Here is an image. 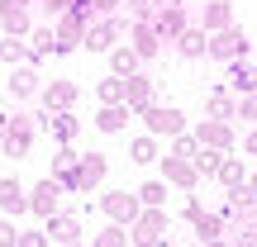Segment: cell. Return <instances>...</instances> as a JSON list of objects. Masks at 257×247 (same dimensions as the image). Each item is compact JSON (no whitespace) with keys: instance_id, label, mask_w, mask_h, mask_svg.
<instances>
[{"instance_id":"cell-46","label":"cell","mask_w":257,"mask_h":247,"mask_svg":"<svg viewBox=\"0 0 257 247\" xmlns=\"http://www.w3.org/2000/svg\"><path fill=\"white\" fill-rule=\"evenodd\" d=\"M248 195H252V200H257V171L248 176Z\"/></svg>"},{"instance_id":"cell-27","label":"cell","mask_w":257,"mask_h":247,"mask_svg":"<svg viewBox=\"0 0 257 247\" xmlns=\"http://www.w3.org/2000/svg\"><path fill=\"white\" fill-rule=\"evenodd\" d=\"M138 62H143V57H138L134 48H114V53H110V76L128 81V76H138Z\"/></svg>"},{"instance_id":"cell-43","label":"cell","mask_w":257,"mask_h":247,"mask_svg":"<svg viewBox=\"0 0 257 247\" xmlns=\"http://www.w3.org/2000/svg\"><path fill=\"white\" fill-rule=\"evenodd\" d=\"M243 152H248V157H257V128H252L248 138H243Z\"/></svg>"},{"instance_id":"cell-20","label":"cell","mask_w":257,"mask_h":247,"mask_svg":"<svg viewBox=\"0 0 257 247\" xmlns=\"http://www.w3.org/2000/svg\"><path fill=\"white\" fill-rule=\"evenodd\" d=\"M176 53H181V57H191V62H195V57H210V34H205L200 24H191L181 38H176Z\"/></svg>"},{"instance_id":"cell-8","label":"cell","mask_w":257,"mask_h":247,"mask_svg":"<svg viewBox=\"0 0 257 247\" xmlns=\"http://www.w3.org/2000/svg\"><path fill=\"white\" fill-rule=\"evenodd\" d=\"M0 24L10 38L34 34V15H29V0H0Z\"/></svg>"},{"instance_id":"cell-34","label":"cell","mask_w":257,"mask_h":247,"mask_svg":"<svg viewBox=\"0 0 257 247\" xmlns=\"http://www.w3.org/2000/svg\"><path fill=\"white\" fill-rule=\"evenodd\" d=\"M91 247H128V228H119V223H110L105 233H95Z\"/></svg>"},{"instance_id":"cell-24","label":"cell","mask_w":257,"mask_h":247,"mask_svg":"<svg viewBox=\"0 0 257 247\" xmlns=\"http://www.w3.org/2000/svg\"><path fill=\"white\" fill-rule=\"evenodd\" d=\"M0 57H5V62L10 67H15V62H24V67H34V72H38V62H43V57H34V53H29V43H24V38H0Z\"/></svg>"},{"instance_id":"cell-30","label":"cell","mask_w":257,"mask_h":247,"mask_svg":"<svg viewBox=\"0 0 257 247\" xmlns=\"http://www.w3.org/2000/svg\"><path fill=\"white\" fill-rule=\"evenodd\" d=\"M191 228H195V238H200V242L224 238V219H219V214H200V219H191Z\"/></svg>"},{"instance_id":"cell-31","label":"cell","mask_w":257,"mask_h":247,"mask_svg":"<svg viewBox=\"0 0 257 247\" xmlns=\"http://www.w3.org/2000/svg\"><path fill=\"white\" fill-rule=\"evenodd\" d=\"M29 53H34V57L57 53V34H53V29H34V34H29Z\"/></svg>"},{"instance_id":"cell-38","label":"cell","mask_w":257,"mask_h":247,"mask_svg":"<svg viewBox=\"0 0 257 247\" xmlns=\"http://www.w3.org/2000/svg\"><path fill=\"white\" fill-rule=\"evenodd\" d=\"M238 119H252L257 124V95H243V100H238Z\"/></svg>"},{"instance_id":"cell-44","label":"cell","mask_w":257,"mask_h":247,"mask_svg":"<svg viewBox=\"0 0 257 247\" xmlns=\"http://www.w3.org/2000/svg\"><path fill=\"white\" fill-rule=\"evenodd\" d=\"M229 242H233V247H257V242L248 238V233H238V238H229Z\"/></svg>"},{"instance_id":"cell-23","label":"cell","mask_w":257,"mask_h":247,"mask_svg":"<svg viewBox=\"0 0 257 247\" xmlns=\"http://www.w3.org/2000/svg\"><path fill=\"white\" fill-rule=\"evenodd\" d=\"M105 171H110V162H105L100 152H86V157H81V166H76V176H81V195L91 190V185H100V181H105Z\"/></svg>"},{"instance_id":"cell-17","label":"cell","mask_w":257,"mask_h":247,"mask_svg":"<svg viewBox=\"0 0 257 247\" xmlns=\"http://www.w3.org/2000/svg\"><path fill=\"white\" fill-rule=\"evenodd\" d=\"M200 29H205V34H224V29H233V5H229V0H205Z\"/></svg>"},{"instance_id":"cell-41","label":"cell","mask_w":257,"mask_h":247,"mask_svg":"<svg viewBox=\"0 0 257 247\" xmlns=\"http://www.w3.org/2000/svg\"><path fill=\"white\" fill-rule=\"evenodd\" d=\"M200 200H195V195H186V204H181V219H200Z\"/></svg>"},{"instance_id":"cell-5","label":"cell","mask_w":257,"mask_h":247,"mask_svg":"<svg viewBox=\"0 0 257 247\" xmlns=\"http://www.w3.org/2000/svg\"><path fill=\"white\" fill-rule=\"evenodd\" d=\"M143 124H148V133L153 138H181L186 133V114L176 110V105H153V110H143Z\"/></svg>"},{"instance_id":"cell-22","label":"cell","mask_w":257,"mask_h":247,"mask_svg":"<svg viewBox=\"0 0 257 247\" xmlns=\"http://www.w3.org/2000/svg\"><path fill=\"white\" fill-rule=\"evenodd\" d=\"M0 209H5V214H24V209H29V190L15 181V176L0 181Z\"/></svg>"},{"instance_id":"cell-50","label":"cell","mask_w":257,"mask_h":247,"mask_svg":"<svg viewBox=\"0 0 257 247\" xmlns=\"http://www.w3.org/2000/svg\"><path fill=\"white\" fill-rule=\"evenodd\" d=\"M128 247H134V242H128Z\"/></svg>"},{"instance_id":"cell-35","label":"cell","mask_w":257,"mask_h":247,"mask_svg":"<svg viewBox=\"0 0 257 247\" xmlns=\"http://www.w3.org/2000/svg\"><path fill=\"white\" fill-rule=\"evenodd\" d=\"M219 162H224V152H210V147H200V157H195V171H200V176H214V171H219Z\"/></svg>"},{"instance_id":"cell-32","label":"cell","mask_w":257,"mask_h":247,"mask_svg":"<svg viewBox=\"0 0 257 247\" xmlns=\"http://www.w3.org/2000/svg\"><path fill=\"white\" fill-rule=\"evenodd\" d=\"M95 95H100V105H124V81L119 76H105V81L95 86Z\"/></svg>"},{"instance_id":"cell-29","label":"cell","mask_w":257,"mask_h":247,"mask_svg":"<svg viewBox=\"0 0 257 247\" xmlns=\"http://www.w3.org/2000/svg\"><path fill=\"white\" fill-rule=\"evenodd\" d=\"M157 138L153 133H143V138H134V143H128V162H138V166H148V162H157Z\"/></svg>"},{"instance_id":"cell-36","label":"cell","mask_w":257,"mask_h":247,"mask_svg":"<svg viewBox=\"0 0 257 247\" xmlns=\"http://www.w3.org/2000/svg\"><path fill=\"white\" fill-rule=\"evenodd\" d=\"M157 5H162V0H128L134 19H153V15H157Z\"/></svg>"},{"instance_id":"cell-40","label":"cell","mask_w":257,"mask_h":247,"mask_svg":"<svg viewBox=\"0 0 257 247\" xmlns=\"http://www.w3.org/2000/svg\"><path fill=\"white\" fill-rule=\"evenodd\" d=\"M91 5H95V19H110L119 10V0H91Z\"/></svg>"},{"instance_id":"cell-25","label":"cell","mask_w":257,"mask_h":247,"mask_svg":"<svg viewBox=\"0 0 257 247\" xmlns=\"http://www.w3.org/2000/svg\"><path fill=\"white\" fill-rule=\"evenodd\" d=\"M214 176H219V185H224L229 195L248 185V171H243V162H238V157H224V162H219V171H214Z\"/></svg>"},{"instance_id":"cell-16","label":"cell","mask_w":257,"mask_h":247,"mask_svg":"<svg viewBox=\"0 0 257 247\" xmlns=\"http://www.w3.org/2000/svg\"><path fill=\"white\" fill-rule=\"evenodd\" d=\"M162 162H167V166H162V171H167L162 181H167V185H181V190H195V185H200L195 162H181V157H162Z\"/></svg>"},{"instance_id":"cell-18","label":"cell","mask_w":257,"mask_h":247,"mask_svg":"<svg viewBox=\"0 0 257 247\" xmlns=\"http://www.w3.org/2000/svg\"><path fill=\"white\" fill-rule=\"evenodd\" d=\"M43 91V76L34 72V67H15V76H10V100H29V95Z\"/></svg>"},{"instance_id":"cell-15","label":"cell","mask_w":257,"mask_h":247,"mask_svg":"<svg viewBox=\"0 0 257 247\" xmlns=\"http://www.w3.org/2000/svg\"><path fill=\"white\" fill-rule=\"evenodd\" d=\"M53 34H57V53H53V57H62V53H72V48H81V43H86V24H81V19H72V15L57 19Z\"/></svg>"},{"instance_id":"cell-10","label":"cell","mask_w":257,"mask_h":247,"mask_svg":"<svg viewBox=\"0 0 257 247\" xmlns=\"http://www.w3.org/2000/svg\"><path fill=\"white\" fill-rule=\"evenodd\" d=\"M48 242H57V247H72V242H81V219H76V214H62L57 209L53 219H48Z\"/></svg>"},{"instance_id":"cell-19","label":"cell","mask_w":257,"mask_h":247,"mask_svg":"<svg viewBox=\"0 0 257 247\" xmlns=\"http://www.w3.org/2000/svg\"><path fill=\"white\" fill-rule=\"evenodd\" d=\"M205 110H210V119H219V124H229V119H238V100H233L224 86H214L210 95H205Z\"/></svg>"},{"instance_id":"cell-21","label":"cell","mask_w":257,"mask_h":247,"mask_svg":"<svg viewBox=\"0 0 257 247\" xmlns=\"http://www.w3.org/2000/svg\"><path fill=\"white\" fill-rule=\"evenodd\" d=\"M229 91L238 95V100L243 95H257V67L252 62H233L229 67Z\"/></svg>"},{"instance_id":"cell-33","label":"cell","mask_w":257,"mask_h":247,"mask_svg":"<svg viewBox=\"0 0 257 247\" xmlns=\"http://www.w3.org/2000/svg\"><path fill=\"white\" fill-rule=\"evenodd\" d=\"M172 157H181V162H195V157H200V143H195V133L172 138Z\"/></svg>"},{"instance_id":"cell-9","label":"cell","mask_w":257,"mask_h":247,"mask_svg":"<svg viewBox=\"0 0 257 247\" xmlns=\"http://www.w3.org/2000/svg\"><path fill=\"white\" fill-rule=\"evenodd\" d=\"M57 200H62V185H57L53 176H43V181L29 190V209H34L38 219H53V214H57Z\"/></svg>"},{"instance_id":"cell-3","label":"cell","mask_w":257,"mask_h":247,"mask_svg":"<svg viewBox=\"0 0 257 247\" xmlns=\"http://www.w3.org/2000/svg\"><path fill=\"white\" fill-rule=\"evenodd\" d=\"M124 34H128V24H124L119 15H110V19H95V24L86 29V43H81V48H91V53H114V48H119L114 38H124Z\"/></svg>"},{"instance_id":"cell-37","label":"cell","mask_w":257,"mask_h":247,"mask_svg":"<svg viewBox=\"0 0 257 247\" xmlns=\"http://www.w3.org/2000/svg\"><path fill=\"white\" fill-rule=\"evenodd\" d=\"M0 247H19V228L10 219H0Z\"/></svg>"},{"instance_id":"cell-48","label":"cell","mask_w":257,"mask_h":247,"mask_svg":"<svg viewBox=\"0 0 257 247\" xmlns=\"http://www.w3.org/2000/svg\"><path fill=\"white\" fill-rule=\"evenodd\" d=\"M248 238H252V242H257V223H252V233H248Z\"/></svg>"},{"instance_id":"cell-12","label":"cell","mask_w":257,"mask_h":247,"mask_svg":"<svg viewBox=\"0 0 257 247\" xmlns=\"http://www.w3.org/2000/svg\"><path fill=\"white\" fill-rule=\"evenodd\" d=\"M195 143L210 147V152H229V147H233V128L219 124V119H205L200 128H195Z\"/></svg>"},{"instance_id":"cell-1","label":"cell","mask_w":257,"mask_h":247,"mask_svg":"<svg viewBox=\"0 0 257 247\" xmlns=\"http://www.w3.org/2000/svg\"><path fill=\"white\" fill-rule=\"evenodd\" d=\"M210 57H214V62H224V67L248 62V34H243L238 24L224 29V34H210Z\"/></svg>"},{"instance_id":"cell-28","label":"cell","mask_w":257,"mask_h":247,"mask_svg":"<svg viewBox=\"0 0 257 247\" xmlns=\"http://www.w3.org/2000/svg\"><path fill=\"white\" fill-rule=\"evenodd\" d=\"M134 195H138L143 209H167V181H143Z\"/></svg>"},{"instance_id":"cell-45","label":"cell","mask_w":257,"mask_h":247,"mask_svg":"<svg viewBox=\"0 0 257 247\" xmlns=\"http://www.w3.org/2000/svg\"><path fill=\"white\" fill-rule=\"evenodd\" d=\"M200 247H233L229 238H214V242H200Z\"/></svg>"},{"instance_id":"cell-47","label":"cell","mask_w":257,"mask_h":247,"mask_svg":"<svg viewBox=\"0 0 257 247\" xmlns=\"http://www.w3.org/2000/svg\"><path fill=\"white\" fill-rule=\"evenodd\" d=\"M0 147H5V114H0Z\"/></svg>"},{"instance_id":"cell-13","label":"cell","mask_w":257,"mask_h":247,"mask_svg":"<svg viewBox=\"0 0 257 247\" xmlns=\"http://www.w3.org/2000/svg\"><path fill=\"white\" fill-rule=\"evenodd\" d=\"M38 95H43V110H48V114H67V110L76 105V86H72V81H48Z\"/></svg>"},{"instance_id":"cell-49","label":"cell","mask_w":257,"mask_h":247,"mask_svg":"<svg viewBox=\"0 0 257 247\" xmlns=\"http://www.w3.org/2000/svg\"><path fill=\"white\" fill-rule=\"evenodd\" d=\"M72 247H81V242H72Z\"/></svg>"},{"instance_id":"cell-26","label":"cell","mask_w":257,"mask_h":247,"mask_svg":"<svg viewBox=\"0 0 257 247\" xmlns=\"http://www.w3.org/2000/svg\"><path fill=\"white\" fill-rule=\"evenodd\" d=\"M128 105H100V114H95V128H100V133H119V128L128 124Z\"/></svg>"},{"instance_id":"cell-4","label":"cell","mask_w":257,"mask_h":247,"mask_svg":"<svg viewBox=\"0 0 257 247\" xmlns=\"http://www.w3.org/2000/svg\"><path fill=\"white\" fill-rule=\"evenodd\" d=\"M34 114H5V147L0 152L5 157H24L29 152V143H34Z\"/></svg>"},{"instance_id":"cell-42","label":"cell","mask_w":257,"mask_h":247,"mask_svg":"<svg viewBox=\"0 0 257 247\" xmlns=\"http://www.w3.org/2000/svg\"><path fill=\"white\" fill-rule=\"evenodd\" d=\"M19 247H48V233H19Z\"/></svg>"},{"instance_id":"cell-14","label":"cell","mask_w":257,"mask_h":247,"mask_svg":"<svg viewBox=\"0 0 257 247\" xmlns=\"http://www.w3.org/2000/svg\"><path fill=\"white\" fill-rule=\"evenodd\" d=\"M124 105H128L134 114L153 110V105H157V95H153V81H148V76H128V81H124Z\"/></svg>"},{"instance_id":"cell-11","label":"cell","mask_w":257,"mask_h":247,"mask_svg":"<svg viewBox=\"0 0 257 247\" xmlns=\"http://www.w3.org/2000/svg\"><path fill=\"white\" fill-rule=\"evenodd\" d=\"M128 38H134L128 48H134L138 57H157V53H162V34L153 29V19H134V29H128Z\"/></svg>"},{"instance_id":"cell-39","label":"cell","mask_w":257,"mask_h":247,"mask_svg":"<svg viewBox=\"0 0 257 247\" xmlns=\"http://www.w3.org/2000/svg\"><path fill=\"white\" fill-rule=\"evenodd\" d=\"M38 5H43V10H48V15H57V19H62V15H67V10H72V5H76V0H38Z\"/></svg>"},{"instance_id":"cell-2","label":"cell","mask_w":257,"mask_h":247,"mask_svg":"<svg viewBox=\"0 0 257 247\" xmlns=\"http://www.w3.org/2000/svg\"><path fill=\"white\" fill-rule=\"evenodd\" d=\"M95 204H100V214H105L110 223H119V228H124V223L134 228V219L143 214V204H138V195H128V190H110V195H100Z\"/></svg>"},{"instance_id":"cell-6","label":"cell","mask_w":257,"mask_h":247,"mask_svg":"<svg viewBox=\"0 0 257 247\" xmlns=\"http://www.w3.org/2000/svg\"><path fill=\"white\" fill-rule=\"evenodd\" d=\"M162 233H167V209H143L134 219L128 242H134V247H153V242H162Z\"/></svg>"},{"instance_id":"cell-7","label":"cell","mask_w":257,"mask_h":247,"mask_svg":"<svg viewBox=\"0 0 257 247\" xmlns=\"http://www.w3.org/2000/svg\"><path fill=\"white\" fill-rule=\"evenodd\" d=\"M153 29L162 34V43H176V38H181L186 29H191V15H186V5H157Z\"/></svg>"}]
</instances>
